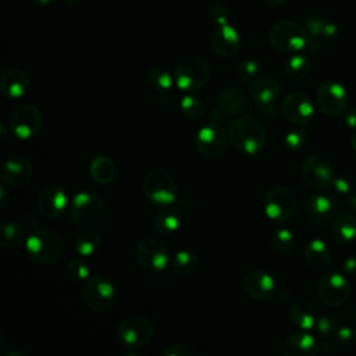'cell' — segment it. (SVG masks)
<instances>
[{"label": "cell", "mask_w": 356, "mask_h": 356, "mask_svg": "<svg viewBox=\"0 0 356 356\" xmlns=\"http://www.w3.org/2000/svg\"><path fill=\"white\" fill-rule=\"evenodd\" d=\"M228 136L234 147L246 156H257L267 145L264 125L250 114L235 118L228 127Z\"/></svg>", "instance_id": "cell-1"}, {"label": "cell", "mask_w": 356, "mask_h": 356, "mask_svg": "<svg viewBox=\"0 0 356 356\" xmlns=\"http://www.w3.org/2000/svg\"><path fill=\"white\" fill-rule=\"evenodd\" d=\"M222 120L224 117L214 108L210 113V122L197 131L195 147L202 157L216 159L225 152L229 136L222 125Z\"/></svg>", "instance_id": "cell-2"}, {"label": "cell", "mask_w": 356, "mask_h": 356, "mask_svg": "<svg viewBox=\"0 0 356 356\" xmlns=\"http://www.w3.org/2000/svg\"><path fill=\"white\" fill-rule=\"evenodd\" d=\"M271 47L284 54H295L310 46V38L305 26L295 21H280L268 31Z\"/></svg>", "instance_id": "cell-3"}, {"label": "cell", "mask_w": 356, "mask_h": 356, "mask_svg": "<svg viewBox=\"0 0 356 356\" xmlns=\"http://www.w3.org/2000/svg\"><path fill=\"white\" fill-rule=\"evenodd\" d=\"M68 210L71 220L83 228H99L107 217V207L102 197L89 192L74 195Z\"/></svg>", "instance_id": "cell-4"}, {"label": "cell", "mask_w": 356, "mask_h": 356, "mask_svg": "<svg viewBox=\"0 0 356 356\" xmlns=\"http://www.w3.org/2000/svg\"><path fill=\"white\" fill-rule=\"evenodd\" d=\"M172 76L178 89L193 93L203 89L209 82L210 67L202 57L186 56L178 61Z\"/></svg>", "instance_id": "cell-5"}, {"label": "cell", "mask_w": 356, "mask_h": 356, "mask_svg": "<svg viewBox=\"0 0 356 356\" xmlns=\"http://www.w3.org/2000/svg\"><path fill=\"white\" fill-rule=\"evenodd\" d=\"M28 256L38 264H53L61 257L63 241L50 229H35L25 242Z\"/></svg>", "instance_id": "cell-6"}, {"label": "cell", "mask_w": 356, "mask_h": 356, "mask_svg": "<svg viewBox=\"0 0 356 356\" xmlns=\"http://www.w3.org/2000/svg\"><path fill=\"white\" fill-rule=\"evenodd\" d=\"M147 200L160 206H170L178 199V188L172 175L163 168L149 170L142 181Z\"/></svg>", "instance_id": "cell-7"}, {"label": "cell", "mask_w": 356, "mask_h": 356, "mask_svg": "<svg viewBox=\"0 0 356 356\" xmlns=\"http://www.w3.org/2000/svg\"><path fill=\"white\" fill-rule=\"evenodd\" d=\"M153 323L142 314H131L121 320L117 327V338L127 349L146 346L153 338Z\"/></svg>", "instance_id": "cell-8"}, {"label": "cell", "mask_w": 356, "mask_h": 356, "mask_svg": "<svg viewBox=\"0 0 356 356\" xmlns=\"http://www.w3.org/2000/svg\"><path fill=\"white\" fill-rule=\"evenodd\" d=\"M296 207V193L285 185L271 188L263 200L264 213L274 222H286L295 214Z\"/></svg>", "instance_id": "cell-9"}, {"label": "cell", "mask_w": 356, "mask_h": 356, "mask_svg": "<svg viewBox=\"0 0 356 356\" xmlns=\"http://www.w3.org/2000/svg\"><path fill=\"white\" fill-rule=\"evenodd\" d=\"M82 298L92 312H107L115 302L114 284L104 275H90L83 281Z\"/></svg>", "instance_id": "cell-10"}, {"label": "cell", "mask_w": 356, "mask_h": 356, "mask_svg": "<svg viewBox=\"0 0 356 356\" xmlns=\"http://www.w3.org/2000/svg\"><path fill=\"white\" fill-rule=\"evenodd\" d=\"M43 124V114L38 106L22 103L8 117V129L18 139L26 140L36 136Z\"/></svg>", "instance_id": "cell-11"}, {"label": "cell", "mask_w": 356, "mask_h": 356, "mask_svg": "<svg viewBox=\"0 0 356 356\" xmlns=\"http://www.w3.org/2000/svg\"><path fill=\"white\" fill-rule=\"evenodd\" d=\"M138 263L149 271H163L170 261V252L165 243L154 236L143 238L135 248Z\"/></svg>", "instance_id": "cell-12"}, {"label": "cell", "mask_w": 356, "mask_h": 356, "mask_svg": "<svg viewBox=\"0 0 356 356\" xmlns=\"http://www.w3.org/2000/svg\"><path fill=\"white\" fill-rule=\"evenodd\" d=\"M303 182L313 189H324L334 181V165L323 154L309 156L300 168Z\"/></svg>", "instance_id": "cell-13"}, {"label": "cell", "mask_w": 356, "mask_h": 356, "mask_svg": "<svg viewBox=\"0 0 356 356\" xmlns=\"http://www.w3.org/2000/svg\"><path fill=\"white\" fill-rule=\"evenodd\" d=\"M350 293V284L348 278L337 271H331L323 275L317 285L318 299L330 307H338L343 305Z\"/></svg>", "instance_id": "cell-14"}, {"label": "cell", "mask_w": 356, "mask_h": 356, "mask_svg": "<svg viewBox=\"0 0 356 356\" xmlns=\"http://www.w3.org/2000/svg\"><path fill=\"white\" fill-rule=\"evenodd\" d=\"M346 89L335 81H324L316 90L317 107L327 115H338L348 106Z\"/></svg>", "instance_id": "cell-15"}, {"label": "cell", "mask_w": 356, "mask_h": 356, "mask_svg": "<svg viewBox=\"0 0 356 356\" xmlns=\"http://www.w3.org/2000/svg\"><path fill=\"white\" fill-rule=\"evenodd\" d=\"M193 210L195 204L191 199L178 197L170 207H165L156 214L154 229L161 235H171L179 228L182 218L192 214Z\"/></svg>", "instance_id": "cell-16"}, {"label": "cell", "mask_w": 356, "mask_h": 356, "mask_svg": "<svg viewBox=\"0 0 356 356\" xmlns=\"http://www.w3.org/2000/svg\"><path fill=\"white\" fill-rule=\"evenodd\" d=\"M249 92L257 107L266 115H274L277 99L280 96V83L273 76H257L249 85Z\"/></svg>", "instance_id": "cell-17"}, {"label": "cell", "mask_w": 356, "mask_h": 356, "mask_svg": "<svg viewBox=\"0 0 356 356\" xmlns=\"http://www.w3.org/2000/svg\"><path fill=\"white\" fill-rule=\"evenodd\" d=\"M337 210L338 202L335 196H332L331 193L320 192L307 197V200L305 202L303 213L307 221L321 225L332 221L338 216Z\"/></svg>", "instance_id": "cell-18"}, {"label": "cell", "mask_w": 356, "mask_h": 356, "mask_svg": "<svg viewBox=\"0 0 356 356\" xmlns=\"http://www.w3.org/2000/svg\"><path fill=\"white\" fill-rule=\"evenodd\" d=\"M284 117L295 125H306L314 114V106L307 95L302 92H292L286 95L281 103Z\"/></svg>", "instance_id": "cell-19"}, {"label": "cell", "mask_w": 356, "mask_h": 356, "mask_svg": "<svg viewBox=\"0 0 356 356\" xmlns=\"http://www.w3.org/2000/svg\"><path fill=\"white\" fill-rule=\"evenodd\" d=\"M68 206L67 193L57 185L44 186L38 195V210L47 220H57Z\"/></svg>", "instance_id": "cell-20"}, {"label": "cell", "mask_w": 356, "mask_h": 356, "mask_svg": "<svg viewBox=\"0 0 356 356\" xmlns=\"http://www.w3.org/2000/svg\"><path fill=\"white\" fill-rule=\"evenodd\" d=\"M33 174L31 161L19 154L8 157L1 167V181L10 188H19L26 185Z\"/></svg>", "instance_id": "cell-21"}, {"label": "cell", "mask_w": 356, "mask_h": 356, "mask_svg": "<svg viewBox=\"0 0 356 356\" xmlns=\"http://www.w3.org/2000/svg\"><path fill=\"white\" fill-rule=\"evenodd\" d=\"M210 43L213 50L218 56L224 58H229L239 51L242 40L236 28H234L229 24H224V25H217V28L211 35Z\"/></svg>", "instance_id": "cell-22"}, {"label": "cell", "mask_w": 356, "mask_h": 356, "mask_svg": "<svg viewBox=\"0 0 356 356\" xmlns=\"http://www.w3.org/2000/svg\"><path fill=\"white\" fill-rule=\"evenodd\" d=\"M243 289L253 300H267L275 291L274 278L263 270H252L243 278Z\"/></svg>", "instance_id": "cell-23"}, {"label": "cell", "mask_w": 356, "mask_h": 356, "mask_svg": "<svg viewBox=\"0 0 356 356\" xmlns=\"http://www.w3.org/2000/svg\"><path fill=\"white\" fill-rule=\"evenodd\" d=\"M248 106L246 93L239 86H227L217 96L216 110L222 117H238Z\"/></svg>", "instance_id": "cell-24"}, {"label": "cell", "mask_w": 356, "mask_h": 356, "mask_svg": "<svg viewBox=\"0 0 356 356\" xmlns=\"http://www.w3.org/2000/svg\"><path fill=\"white\" fill-rule=\"evenodd\" d=\"M320 350L317 339L307 331L289 334L282 342V353L285 356H312Z\"/></svg>", "instance_id": "cell-25"}, {"label": "cell", "mask_w": 356, "mask_h": 356, "mask_svg": "<svg viewBox=\"0 0 356 356\" xmlns=\"http://www.w3.org/2000/svg\"><path fill=\"white\" fill-rule=\"evenodd\" d=\"M31 86V79L28 74L21 68H8L3 72L0 78V90L8 99L22 97Z\"/></svg>", "instance_id": "cell-26"}, {"label": "cell", "mask_w": 356, "mask_h": 356, "mask_svg": "<svg viewBox=\"0 0 356 356\" xmlns=\"http://www.w3.org/2000/svg\"><path fill=\"white\" fill-rule=\"evenodd\" d=\"M305 28L310 38V47L313 49H316V46L321 44L323 42L335 39L338 35L337 25L327 21L321 15H310L305 22Z\"/></svg>", "instance_id": "cell-27"}, {"label": "cell", "mask_w": 356, "mask_h": 356, "mask_svg": "<svg viewBox=\"0 0 356 356\" xmlns=\"http://www.w3.org/2000/svg\"><path fill=\"white\" fill-rule=\"evenodd\" d=\"M146 82L154 92H157L159 104H161L163 100H165L168 106L171 104L172 102L171 88H172L174 76H171V74L164 67H160V65L152 67L146 74Z\"/></svg>", "instance_id": "cell-28"}, {"label": "cell", "mask_w": 356, "mask_h": 356, "mask_svg": "<svg viewBox=\"0 0 356 356\" xmlns=\"http://www.w3.org/2000/svg\"><path fill=\"white\" fill-rule=\"evenodd\" d=\"M289 320L293 327L309 331L316 327L318 320L317 309L307 300H296L289 310Z\"/></svg>", "instance_id": "cell-29"}, {"label": "cell", "mask_w": 356, "mask_h": 356, "mask_svg": "<svg viewBox=\"0 0 356 356\" xmlns=\"http://www.w3.org/2000/svg\"><path fill=\"white\" fill-rule=\"evenodd\" d=\"M332 238L341 243L348 245L356 239V217L352 213H341L332 220Z\"/></svg>", "instance_id": "cell-30"}, {"label": "cell", "mask_w": 356, "mask_h": 356, "mask_svg": "<svg viewBox=\"0 0 356 356\" xmlns=\"http://www.w3.org/2000/svg\"><path fill=\"white\" fill-rule=\"evenodd\" d=\"M90 178L99 185H108L117 177V165L107 156H96L89 165Z\"/></svg>", "instance_id": "cell-31"}, {"label": "cell", "mask_w": 356, "mask_h": 356, "mask_svg": "<svg viewBox=\"0 0 356 356\" xmlns=\"http://www.w3.org/2000/svg\"><path fill=\"white\" fill-rule=\"evenodd\" d=\"M305 260L312 268H324L331 259V250L323 239H312L305 248Z\"/></svg>", "instance_id": "cell-32"}, {"label": "cell", "mask_w": 356, "mask_h": 356, "mask_svg": "<svg viewBox=\"0 0 356 356\" xmlns=\"http://www.w3.org/2000/svg\"><path fill=\"white\" fill-rule=\"evenodd\" d=\"M102 245V235L96 228H85L74 238V249L79 256L89 257L95 254Z\"/></svg>", "instance_id": "cell-33"}, {"label": "cell", "mask_w": 356, "mask_h": 356, "mask_svg": "<svg viewBox=\"0 0 356 356\" xmlns=\"http://www.w3.org/2000/svg\"><path fill=\"white\" fill-rule=\"evenodd\" d=\"M312 61L306 54H292L284 67V75L292 82H300L310 74Z\"/></svg>", "instance_id": "cell-34"}, {"label": "cell", "mask_w": 356, "mask_h": 356, "mask_svg": "<svg viewBox=\"0 0 356 356\" xmlns=\"http://www.w3.org/2000/svg\"><path fill=\"white\" fill-rule=\"evenodd\" d=\"M199 267V256L192 249L178 250L171 261V270L175 275L186 277L193 274Z\"/></svg>", "instance_id": "cell-35"}, {"label": "cell", "mask_w": 356, "mask_h": 356, "mask_svg": "<svg viewBox=\"0 0 356 356\" xmlns=\"http://www.w3.org/2000/svg\"><path fill=\"white\" fill-rule=\"evenodd\" d=\"M24 236H25L24 225L15 221L4 222L0 231V245L4 249H14L22 243Z\"/></svg>", "instance_id": "cell-36"}, {"label": "cell", "mask_w": 356, "mask_h": 356, "mask_svg": "<svg viewBox=\"0 0 356 356\" xmlns=\"http://www.w3.org/2000/svg\"><path fill=\"white\" fill-rule=\"evenodd\" d=\"M271 245L281 254L289 253L295 246V238H293L291 229H288V228L275 229L271 236Z\"/></svg>", "instance_id": "cell-37"}, {"label": "cell", "mask_w": 356, "mask_h": 356, "mask_svg": "<svg viewBox=\"0 0 356 356\" xmlns=\"http://www.w3.org/2000/svg\"><path fill=\"white\" fill-rule=\"evenodd\" d=\"M181 111L182 114L189 118V120H197L203 115L204 113V103L202 102V99L192 96V95H186L182 97L181 102Z\"/></svg>", "instance_id": "cell-38"}, {"label": "cell", "mask_w": 356, "mask_h": 356, "mask_svg": "<svg viewBox=\"0 0 356 356\" xmlns=\"http://www.w3.org/2000/svg\"><path fill=\"white\" fill-rule=\"evenodd\" d=\"M67 274L72 281H86L90 277V268L82 259L72 257L68 261Z\"/></svg>", "instance_id": "cell-39"}, {"label": "cell", "mask_w": 356, "mask_h": 356, "mask_svg": "<svg viewBox=\"0 0 356 356\" xmlns=\"http://www.w3.org/2000/svg\"><path fill=\"white\" fill-rule=\"evenodd\" d=\"M338 328H339L338 320L332 316H321L318 317L316 324V330L323 339H330L331 337H334Z\"/></svg>", "instance_id": "cell-40"}, {"label": "cell", "mask_w": 356, "mask_h": 356, "mask_svg": "<svg viewBox=\"0 0 356 356\" xmlns=\"http://www.w3.org/2000/svg\"><path fill=\"white\" fill-rule=\"evenodd\" d=\"M259 72V64L256 60L253 58H246V60H242L239 64H238V68H236V74H238V78L242 81V82H252L256 75Z\"/></svg>", "instance_id": "cell-41"}, {"label": "cell", "mask_w": 356, "mask_h": 356, "mask_svg": "<svg viewBox=\"0 0 356 356\" xmlns=\"http://www.w3.org/2000/svg\"><path fill=\"white\" fill-rule=\"evenodd\" d=\"M306 140H307L306 131H303V129H293V131H291V132H288L285 135L284 143H285V147L289 149L291 152H298V150L303 149Z\"/></svg>", "instance_id": "cell-42"}, {"label": "cell", "mask_w": 356, "mask_h": 356, "mask_svg": "<svg viewBox=\"0 0 356 356\" xmlns=\"http://www.w3.org/2000/svg\"><path fill=\"white\" fill-rule=\"evenodd\" d=\"M161 353L164 356H196L197 352L186 345V343H171V345H163Z\"/></svg>", "instance_id": "cell-43"}, {"label": "cell", "mask_w": 356, "mask_h": 356, "mask_svg": "<svg viewBox=\"0 0 356 356\" xmlns=\"http://www.w3.org/2000/svg\"><path fill=\"white\" fill-rule=\"evenodd\" d=\"M335 337H337V341L339 342V345L348 348V346L355 345V342H356V330L349 325H339Z\"/></svg>", "instance_id": "cell-44"}, {"label": "cell", "mask_w": 356, "mask_h": 356, "mask_svg": "<svg viewBox=\"0 0 356 356\" xmlns=\"http://www.w3.org/2000/svg\"><path fill=\"white\" fill-rule=\"evenodd\" d=\"M209 17L210 19L217 24V25H224L228 24V10L224 4L220 3H214L209 7Z\"/></svg>", "instance_id": "cell-45"}, {"label": "cell", "mask_w": 356, "mask_h": 356, "mask_svg": "<svg viewBox=\"0 0 356 356\" xmlns=\"http://www.w3.org/2000/svg\"><path fill=\"white\" fill-rule=\"evenodd\" d=\"M335 189L339 192V193H349L353 188V182L349 177H338V178H334L332 181Z\"/></svg>", "instance_id": "cell-46"}, {"label": "cell", "mask_w": 356, "mask_h": 356, "mask_svg": "<svg viewBox=\"0 0 356 356\" xmlns=\"http://www.w3.org/2000/svg\"><path fill=\"white\" fill-rule=\"evenodd\" d=\"M342 270L349 277H356V254L349 256V257L345 259V261L342 264Z\"/></svg>", "instance_id": "cell-47"}, {"label": "cell", "mask_w": 356, "mask_h": 356, "mask_svg": "<svg viewBox=\"0 0 356 356\" xmlns=\"http://www.w3.org/2000/svg\"><path fill=\"white\" fill-rule=\"evenodd\" d=\"M345 124L349 128H356V108H350L346 111Z\"/></svg>", "instance_id": "cell-48"}, {"label": "cell", "mask_w": 356, "mask_h": 356, "mask_svg": "<svg viewBox=\"0 0 356 356\" xmlns=\"http://www.w3.org/2000/svg\"><path fill=\"white\" fill-rule=\"evenodd\" d=\"M346 204H348V207H349L353 213H356V193H353V195L349 196Z\"/></svg>", "instance_id": "cell-49"}, {"label": "cell", "mask_w": 356, "mask_h": 356, "mask_svg": "<svg viewBox=\"0 0 356 356\" xmlns=\"http://www.w3.org/2000/svg\"><path fill=\"white\" fill-rule=\"evenodd\" d=\"M6 186H4V184H3V186L0 188V195H1V197H0V206L3 207V206H6V203H7V195H6Z\"/></svg>", "instance_id": "cell-50"}, {"label": "cell", "mask_w": 356, "mask_h": 356, "mask_svg": "<svg viewBox=\"0 0 356 356\" xmlns=\"http://www.w3.org/2000/svg\"><path fill=\"white\" fill-rule=\"evenodd\" d=\"M266 4L268 6H281L282 3H285L286 0H263Z\"/></svg>", "instance_id": "cell-51"}, {"label": "cell", "mask_w": 356, "mask_h": 356, "mask_svg": "<svg viewBox=\"0 0 356 356\" xmlns=\"http://www.w3.org/2000/svg\"><path fill=\"white\" fill-rule=\"evenodd\" d=\"M35 4H38V6H49V4H51L54 0H32Z\"/></svg>", "instance_id": "cell-52"}, {"label": "cell", "mask_w": 356, "mask_h": 356, "mask_svg": "<svg viewBox=\"0 0 356 356\" xmlns=\"http://www.w3.org/2000/svg\"><path fill=\"white\" fill-rule=\"evenodd\" d=\"M0 129H1V136H0V138H1V140H3V139L6 138V135H7V134H6V125H4V124H0Z\"/></svg>", "instance_id": "cell-53"}, {"label": "cell", "mask_w": 356, "mask_h": 356, "mask_svg": "<svg viewBox=\"0 0 356 356\" xmlns=\"http://www.w3.org/2000/svg\"><path fill=\"white\" fill-rule=\"evenodd\" d=\"M350 143H352V147L356 150V134H353V135H352V138H350Z\"/></svg>", "instance_id": "cell-54"}, {"label": "cell", "mask_w": 356, "mask_h": 356, "mask_svg": "<svg viewBox=\"0 0 356 356\" xmlns=\"http://www.w3.org/2000/svg\"><path fill=\"white\" fill-rule=\"evenodd\" d=\"M355 320H356V309H355Z\"/></svg>", "instance_id": "cell-55"}]
</instances>
